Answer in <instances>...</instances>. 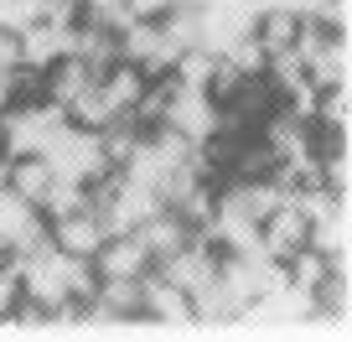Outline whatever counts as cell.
<instances>
[{
	"instance_id": "1",
	"label": "cell",
	"mask_w": 352,
	"mask_h": 342,
	"mask_svg": "<svg viewBox=\"0 0 352 342\" xmlns=\"http://www.w3.org/2000/svg\"><path fill=\"white\" fill-rule=\"evenodd\" d=\"M254 244H259V254H270V259L280 265L285 254H296L300 244H311V218H306V208H300L296 197H280L275 208L254 223Z\"/></svg>"
},
{
	"instance_id": "2",
	"label": "cell",
	"mask_w": 352,
	"mask_h": 342,
	"mask_svg": "<svg viewBox=\"0 0 352 342\" xmlns=\"http://www.w3.org/2000/svg\"><path fill=\"white\" fill-rule=\"evenodd\" d=\"M47 233H52L57 254H67V259H94L99 244L109 239V223H104L94 208H78V213H67V218H57Z\"/></svg>"
},
{
	"instance_id": "3",
	"label": "cell",
	"mask_w": 352,
	"mask_h": 342,
	"mask_svg": "<svg viewBox=\"0 0 352 342\" xmlns=\"http://www.w3.org/2000/svg\"><path fill=\"white\" fill-rule=\"evenodd\" d=\"M145 317L155 321V332H197V317H192V296L176 290L171 280H161L155 270H145Z\"/></svg>"
},
{
	"instance_id": "4",
	"label": "cell",
	"mask_w": 352,
	"mask_h": 342,
	"mask_svg": "<svg viewBox=\"0 0 352 342\" xmlns=\"http://www.w3.org/2000/svg\"><path fill=\"white\" fill-rule=\"evenodd\" d=\"M57 182V171H52V161H47L42 151H16V156H6V192L11 197H21L26 208H42V197H47V187Z\"/></svg>"
},
{
	"instance_id": "5",
	"label": "cell",
	"mask_w": 352,
	"mask_h": 342,
	"mask_svg": "<svg viewBox=\"0 0 352 342\" xmlns=\"http://www.w3.org/2000/svg\"><path fill=\"white\" fill-rule=\"evenodd\" d=\"M155 259L145 254V244L135 239V233H109V239L99 244V254H94V270H99L104 280H124V275H145Z\"/></svg>"
},
{
	"instance_id": "6",
	"label": "cell",
	"mask_w": 352,
	"mask_h": 342,
	"mask_svg": "<svg viewBox=\"0 0 352 342\" xmlns=\"http://www.w3.org/2000/svg\"><path fill=\"white\" fill-rule=\"evenodd\" d=\"M254 42L264 47V52L275 57V52H290L300 36V11H290V6H280V0H270V6H259L254 11Z\"/></svg>"
},
{
	"instance_id": "7",
	"label": "cell",
	"mask_w": 352,
	"mask_h": 342,
	"mask_svg": "<svg viewBox=\"0 0 352 342\" xmlns=\"http://www.w3.org/2000/svg\"><path fill=\"white\" fill-rule=\"evenodd\" d=\"M94 311H104L109 321H135L145 317V275H124V280H104L99 275V301H94Z\"/></svg>"
},
{
	"instance_id": "8",
	"label": "cell",
	"mask_w": 352,
	"mask_h": 342,
	"mask_svg": "<svg viewBox=\"0 0 352 342\" xmlns=\"http://www.w3.org/2000/svg\"><path fill=\"white\" fill-rule=\"evenodd\" d=\"M130 233L145 244V254H151V259H166V254H176V249H187V244H192V228H187L182 218H176L171 208H155L151 218H145V223H135Z\"/></svg>"
},
{
	"instance_id": "9",
	"label": "cell",
	"mask_w": 352,
	"mask_h": 342,
	"mask_svg": "<svg viewBox=\"0 0 352 342\" xmlns=\"http://www.w3.org/2000/svg\"><path fill=\"white\" fill-rule=\"evenodd\" d=\"M228 109L239 114L249 130H259V125H270V120L280 114V89L270 83V73H249V78H243V89L233 94Z\"/></svg>"
},
{
	"instance_id": "10",
	"label": "cell",
	"mask_w": 352,
	"mask_h": 342,
	"mask_svg": "<svg viewBox=\"0 0 352 342\" xmlns=\"http://www.w3.org/2000/svg\"><path fill=\"white\" fill-rule=\"evenodd\" d=\"M73 57H83V67L94 78L104 73V67H114L120 63V32H109V26H88V21H78L73 26Z\"/></svg>"
},
{
	"instance_id": "11",
	"label": "cell",
	"mask_w": 352,
	"mask_h": 342,
	"mask_svg": "<svg viewBox=\"0 0 352 342\" xmlns=\"http://www.w3.org/2000/svg\"><path fill=\"white\" fill-rule=\"evenodd\" d=\"M88 83H94V73L83 67V57L63 52L57 63H47V73H42V99L63 109V104H67V99H78V94H83Z\"/></svg>"
},
{
	"instance_id": "12",
	"label": "cell",
	"mask_w": 352,
	"mask_h": 342,
	"mask_svg": "<svg viewBox=\"0 0 352 342\" xmlns=\"http://www.w3.org/2000/svg\"><path fill=\"white\" fill-rule=\"evenodd\" d=\"M166 125H176L182 135L202 140V135H212V125H218V104H208V94L176 89L171 94V109H166Z\"/></svg>"
},
{
	"instance_id": "13",
	"label": "cell",
	"mask_w": 352,
	"mask_h": 342,
	"mask_svg": "<svg viewBox=\"0 0 352 342\" xmlns=\"http://www.w3.org/2000/svg\"><path fill=\"white\" fill-rule=\"evenodd\" d=\"M114 114H120V109H114V104L99 94V83H88L78 99L63 104V125H67V130H83V135H99L104 125L114 120Z\"/></svg>"
},
{
	"instance_id": "14",
	"label": "cell",
	"mask_w": 352,
	"mask_h": 342,
	"mask_svg": "<svg viewBox=\"0 0 352 342\" xmlns=\"http://www.w3.org/2000/svg\"><path fill=\"white\" fill-rule=\"evenodd\" d=\"M94 83H99V94L114 104V109H130V104L145 94V83H151V78H145L135 63H124V57H120V63H114V67H104V73L94 78Z\"/></svg>"
},
{
	"instance_id": "15",
	"label": "cell",
	"mask_w": 352,
	"mask_h": 342,
	"mask_svg": "<svg viewBox=\"0 0 352 342\" xmlns=\"http://www.w3.org/2000/svg\"><path fill=\"white\" fill-rule=\"evenodd\" d=\"M316 125H331V130H352V83H337V89L316 94V109H311Z\"/></svg>"
},
{
	"instance_id": "16",
	"label": "cell",
	"mask_w": 352,
	"mask_h": 342,
	"mask_svg": "<svg viewBox=\"0 0 352 342\" xmlns=\"http://www.w3.org/2000/svg\"><path fill=\"white\" fill-rule=\"evenodd\" d=\"M243 67H233L223 52H212V67H208V83H202V94H208V104H233V94L243 89Z\"/></svg>"
},
{
	"instance_id": "17",
	"label": "cell",
	"mask_w": 352,
	"mask_h": 342,
	"mask_svg": "<svg viewBox=\"0 0 352 342\" xmlns=\"http://www.w3.org/2000/svg\"><path fill=\"white\" fill-rule=\"evenodd\" d=\"M78 21L120 32V26L130 21V0H78Z\"/></svg>"
},
{
	"instance_id": "18",
	"label": "cell",
	"mask_w": 352,
	"mask_h": 342,
	"mask_svg": "<svg viewBox=\"0 0 352 342\" xmlns=\"http://www.w3.org/2000/svg\"><path fill=\"white\" fill-rule=\"evenodd\" d=\"M321 192L327 197H352V151L321 156Z\"/></svg>"
},
{
	"instance_id": "19",
	"label": "cell",
	"mask_w": 352,
	"mask_h": 342,
	"mask_svg": "<svg viewBox=\"0 0 352 342\" xmlns=\"http://www.w3.org/2000/svg\"><path fill=\"white\" fill-rule=\"evenodd\" d=\"M21 63V32L16 26H0V73Z\"/></svg>"
},
{
	"instance_id": "20",
	"label": "cell",
	"mask_w": 352,
	"mask_h": 342,
	"mask_svg": "<svg viewBox=\"0 0 352 342\" xmlns=\"http://www.w3.org/2000/svg\"><path fill=\"white\" fill-rule=\"evenodd\" d=\"M6 156H11V120L0 114V161H6Z\"/></svg>"
},
{
	"instance_id": "21",
	"label": "cell",
	"mask_w": 352,
	"mask_h": 342,
	"mask_svg": "<svg viewBox=\"0 0 352 342\" xmlns=\"http://www.w3.org/2000/svg\"><path fill=\"white\" fill-rule=\"evenodd\" d=\"M0 187H6V161H0Z\"/></svg>"
}]
</instances>
